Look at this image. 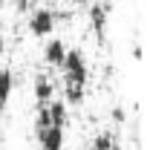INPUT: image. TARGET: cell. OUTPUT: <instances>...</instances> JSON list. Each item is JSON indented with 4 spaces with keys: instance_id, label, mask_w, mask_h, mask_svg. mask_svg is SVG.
I'll list each match as a JSON object with an SVG mask.
<instances>
[{
    "instance_id": "cell-1",
    "label": "cell",
    "mask_w": 150,
    "mask_h": 150,
    "mask_svg": "<svg viewBox=\"0 0 150 150\" xmlns=\"http://www.w3.org/2000/svg\"><path fill=\"white\" fill-rule=\"evenodd\" d=\"M61 69H64V84L67 87H87L90 67H87V58H84L81 49H67V58H64Z\"/></svg>"
},
{
    "instance_id": "cell-2",
    "label": "cell",
    "mask_w": 150,
    "mask_h": 150,
    "mask_svg": "<svg viewBox=\"0 0 150 150\" xmlns=\"http://www.w3.org/2000/svg\"><path fill=\"white\" fill-rule=\"evenodd\" d=\"M26 26H29V35L35 38H52L58 26V12L55 9H35V12H29Z\"/></svg>"
},
{
    "instance_id": "cell-3",
    "label": "cell",
    "mask_w": 150,
    "mask_h": 150,
    "mask_svg": "<svg viewBox=\"0 0 150 150\" xmlns=\"http://www.w3.org/2000/svg\"><path fill=\"white\" fill-rule=\"evenodd\" d=\"M107 15H110V6L104 0H95L93 6H90V26H93V32L98 35V40L107 38V20H110Z\"/></svg>"
},
{
    "instance_id": "cell-4",
    "label": "cell",
    "mask_w": 150,
    "mask_h": 150,
    "mask_svg": "<svg viewBox=\"0 0 150 150\" xmlns=\"http://www.w3.org/2000/svg\"><path fill=\"white\" fill-rule=\"evenodd\" d=\"M64 58H67V43H64L61 38L46 40V46H43V64H46V67H61Z\"/></svg>"
},
{
    "instance_id": "cell-5",
    "label": "cell",
    "mask_w": 150,
    "mask_h": 150,
    "mask_svg": "<svg viewBox=\"0 0 150 150\" xmlns=\"http://www.w3.org/2000/svg\"><path fill=\"white\" fill-rule=\"evenodd\" d=\"M38 144H40V150H64V130L61 127L38 130Z\"/></svg>"
},
{
    "instance_id": "cell-6",
    "label": "cell",
    "mask_w": 150,
    "mask_h": 150,
    "mask_svg": "<svg viewBox=\"0 0 150 150\" xmlns=\"http://www.w3.org/2000/svg\"><path fill=\"white\" fill-rule=\"evenodd\" d=\"M32 93H35L38 104H49V101L55 98V84H52V78H49V75H38L35 84H32Z\"/></svg>"
},
{
    "instance_id": "cell-7",
    "label": "cell",
    "mask_w": 150,
    "mask_h": 150,
    "mask_svg": "<svg viewBox=\"0 0 150 150\" xmlns=\"http://www.w3.org/2000/svg\"><path fill=\"white\" fill-rule=\"evenodd\" d=\"M12 90H15V75H12V69H9V67H0V110L9 104Z\"/></svg>"
},
{
    "instance_id": "cell-8",
    "label": "cell",
    "mask_w": 150,
    "mask_h": 150,
    "mask_svg": "<svg viewBox=\"0 0 150 150\" xmlns=\"http://www.w3.org/2000/svg\"><path fill=\"white\" fill-rule=\"evenodd\" d=\"M46 110H49V124L64 130V127H67V104L58 101V98H52V101L46 104Z\"/></svg>"
},
{
    "instance_id": "cell-9",
    "label": "cell",
    "mask_w": 150,
    "mask_h": 150,
    "mask_svg": "<svg viewBox=\"0 0 150 150\" xmlns=\"http://www.w3.org/2000/svg\"><path fill=\"white\" fill-rule=\"evenodd\" d=\"M115 144H118V142H115L112 133H98V136L93 139V150H112Z\"/></svg>"
},
{
    "instance_id": "cell-10",
    "label": "cell",
    "mask_w": 150,
    "mask_h": 150,
    "mask_svg": "<svg viewBox=\"0 0 150 150\" xmlns=\"http://www.w3.org/2000/svg\"><path fill=\"white\" fill-rule=\"evenodd\" d=\"M67 107L72 104V107H81L84 104V87H67V101H64Z\"/></svg>"
},
{
    "instance_id": "cell-11",
    "label": "cell",
    "mask_w": 150,
    "mask_h": 150,
    "mask_svg": "<svg viewBox=\"0 0 150 150\" xmlns=\"http://www.w3.org/2000/svg\"><path fill=\"white\" fill-rule=\"evenodd\" d=\"M112 118H115V121H124V118H127V112L121 110V107H115V110H112Z\"/></svg>"
},
{
    "instance_id": "cell-12",
    "label": "cell",
    "mask_w": 150,
    "mask_h": 150,
    "mask_svg": "<svg viewBox=\"0 0 150 150\" xmlns=\"http://www.w3.org/2000/svg\"><path fill=\"white\" fill-rule=\"evenodd\" d=\"M6 52V38H3V32H0V55Z\"/></svg>"
}]
</instances>
